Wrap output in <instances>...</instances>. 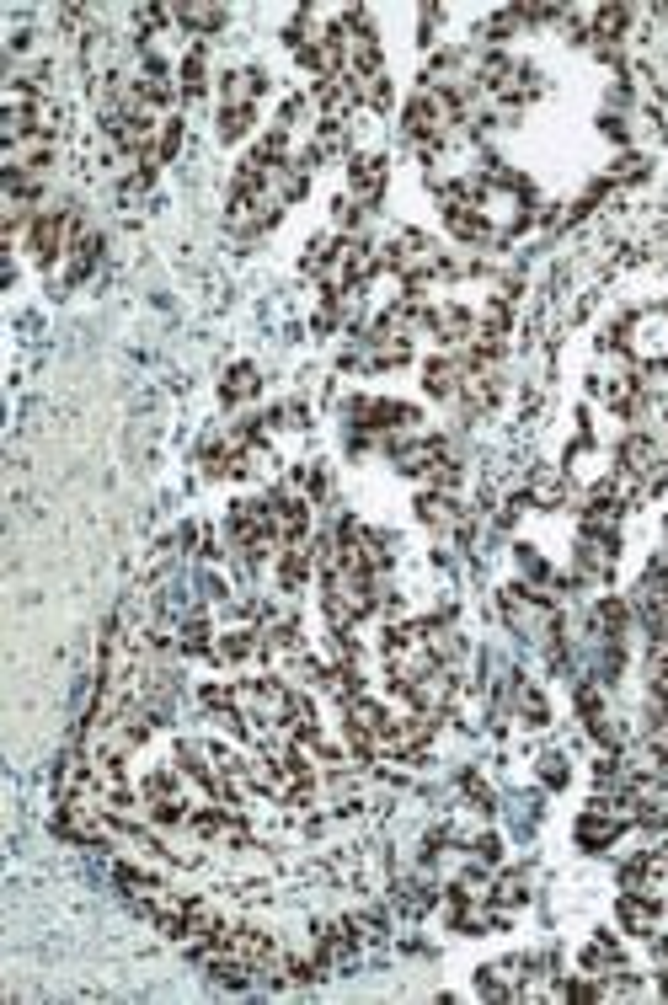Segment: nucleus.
Wrapping results in <instances>:
<instances>
[{"label": "nucleus", "mask_w": 668, "mask_h": 1005, "mask_svg": "<svg viewBox=\"0 0 668 1005\" xmlns=\"http://www.w3.org/2000/svg\"><path fill=\"white\" fill-rule=\"evenodd\" d=\"M620 925L636 936H652V925H658V899H647V893H626L620 899Z\"/></svg>", "instance_id": "nucleus-5"}, {"label": "nucleus", "mask_w": 668, "mask_h": 1005, "mask_svg": "<svg viewBox=\"0 0 668 1005\" xmlns=\"http://www.w3.org/2000/svg\"><path fill=\"white\" fill-rule=\"evenodd\" d=\"M177 653H188V658H214V642H209V621L204 615H188V621L177 626Z\"/></svg>", "instance_id": "nucleus-10"}, {"label": "nucleus", "mask_w": 668, "mask_h": 1005, "mask_svg": "<svg viewBox=\"0 0 668 1005\" xmlns=\"http://www.w3.org/2000/svg\"><path fill=\"white\" fill-rule=\"evenodd\" d=\"M209 65H204V49H188V59H182V70H177V86H182V97H204V81H209V75H204Z\"/></svg>", "instance_id": "nucleus-12"}, {"label": "nucleus", "mask_w": 668, "mask_h": 1005, "mask_svg": "<svg viewBox=\"0 0 668 1005\" xmlns=\"http://www.w3.org/2000/svg\"><path fill=\"white\" fill-rule=\"evenodd\" d=\"M524 893H530V888H524V877H519V872H503L487 899H492L497 909H514V904H524Z\"/></svg>", "instance_id": "nucleus-17"}, {"label": "nucleus", "mask_w": 668, "mask_h": 1005, "mask_svg": "<svg viewBox=\"0 0 668 1005\" xmlns=\"http://www.w3.org/2000/svg\"><path fill=\"white\" fill-rule=\"evenodd\" d=\"M257 385H262L257 369H252V364H236V369L220 380V396H225V401H246V396H257Z\"/></svg>", "instance_id": "nucleus-13"}, {"label": "nucleus", "mask_w": 668, "mask_h": 1005, "mask_svg": "<svg viewBox=\"0 0 668 1005\" xmlns=\"http://www.w3.org/2000/svg\"><path fill=\"white\" fill-rule=\"evenodd\" d=\"M343 246H348V241L316 236V241H310V252L300 257V268H305V273H326V262H332V257H343Z\"/></svg>", "instance_id": "nucleus-15"}, {"label": "nucleus", "mask_w": 668, "mask_h": 1005, "mask_svg": "<svg viewBox=\"0 0 668 1005\" xmlns=\"http://www.w3.org/2000/svg\"><path fill=\"white\" fill-rule=\"evenodd\" d=\"M177 145H182V118H166V123H161V139H155V166L172 161Z\"/></svg>", "instance_id": "nucleus-19"}, {"label": "nucleus", "mask_w": 668, "mask_h": 1005, "mask_svg": "<svg viewBox=\"0 0 668 1005\" xmlns=\"http://www.w3.org/2000/svg\"><path fill=\"white\" fill-rule=\"evenodd\" d=\"M417 514H423V524H433V530H455L460 503L449 498V492H423V498H417Z\"/></svg>", "instance_id": "nucleus-6"}, {"label": "nucleus", "mask_w": 668, "mask_h": 1005, "mask_svg": "<svg viewBox=\"0 0 668 1005\" xmlns=\"http://www.w3.org/2000/svg\"><path fill=\"white\" fill-rule=\"evenodd\" d=\"M620 968H626V952H620V941H615L610 931L588 941V952H583V973H594V979H610V973H620Z\"/></svg>", "instance_id": "nucleus-2"}, {"label": "nucleus", "mask_w": 668, "mask_h": 1005, "mask_svg": "<svg viewBox=\"0 0 668 1005\" xmlns=\"http://www.w3.org/2000/svg\"><path fill=\"white\" fill-rule=\"evenodd\" d=\"M519 717L530 722V728H546V722H551V711H546V695H540L535 685H524V679H519Z\"/></svg>", "instance_id": "nucleus-16"}, {"label": "nucleus", "mask_w": 668, "mask_h": 1005, "mask_svg": "<svg viewBox=\"0 0 668 1005\" xmlns=\"http://www.w3.org/2000/svg\"><path fill=\"white\" fill-rule=\"evenodd\" d=\"M182 27H198V33H214V27H225V11L220 6H172Z\"/></svg>", "instance_id": "nucleus-14"}, {"label": "nucleus", "mask_w": 668, "mask_h": 1005, "mask_svg": "<svg viewBox=\"0 0 668 1005\" xmlns=\"http://www.w3.org/2000/svg\"><path fill=\"white\" fill-rule=\"evenodd\" d=\"M252 118H257V107H220V139L230 145V139H241L246 129H252Z\"/></svg>", "instance_id": "nucleus-18"}, {"label": "nucleus", "mask_w": 668, "mask_h": 1005, "mask_svg": "<svg viewBox=\"0 0 668 1005\" xmlns=\"http://www.w3.org/2000/svg\"><path fill=\"white\" fill-rule=\"evenodd\" d=\"M540 781H546V786H567V760H562V754H540Z\"/></svg>", "instance_id": "nucleus-20"}, {"label": "nucleus", "mask_w": 668, "mask_h": 1005, "mask_svg": "<svg viewBox=\"0 0 668 1005\" xmlns=\"http://www.w3.org/2000/svg\"><path fill=\"white\" fill-rule=\"evenodd\" d=\"M305 583H310V551H289L284 546V556H278V589L300 594Z\"/></svg>", "instance_id": "nucleus-8"}, {"label": "nucleus", "mask_w": 668, "mask_h": 1005, "mask_svg": "<svg viewBox=\"0 0 668 1005\" xmlns=\"http://www.w3.org/2000/svg\"><path fill=\"white\" fill-rule=\"evenodd\" d=\"M620 466H626V476H652L658 471V444L652 439H626L620 444Z\"/></svg>", "instance_id": "nucleus-9"}, {"label": "nucleus", "mask_w": 668, "mask_h": 1005, "mask_svg": "<svg viewBox=\"0 0 668 1005\" xmlns=\"http://www.w3.org/2000/svg\"><path fill=\"white\" fill-rule=\"evenodd\" d=\"M423 385H428V396H455L460 385H465V369H460L455 359H428Z\"/></svg>", "instance_id": "nucleus-7"}, {"label": "nucleus", "mask_w": 668, "mask_h": 1005, "mask_svg": "<svg viewBox=\"0 0 668 1005\" xmlns=\"http://www.w3.org/2000/svg\"><path fill=\"white\" fill-rule=\"evenodd\" d=\"M348 188H353V204H380V193H385V161L380 156H353L348 161Z\"/></svg>", "instance_id": "nucleus-1"}, {"label": "nucleus", "mask_w": 668, "mask_h": 1005, "mask_svg": "<svg viewBox=\"0 0 668 1005\" xmlns=\"http://www.w3.org/2000/svg\"><path fill=\"white\" fill-rule=\"evenodd\" d=\"M530 503H535V508H562V503H567V482H562L556 471H535Z\"/></svg>", "instance_id": "nucleus-11"}, {"label": "nucleus", "mask_w": 668, "mask_h": 1005, "mask_svg": "<svg viewBox=\"0 0 668 1005\" xmlns=\"http://www.w3.org/2000/svg\"><path fill=\"white\" fill-rule=\"evenodd\" d=\"M433 327H439V343H471L476 316L465 311V305H444V311H433Z\"/></svg>", "instance_id": "nucleus-4"}, {"label": "nucleus", "mask_w": 668, "mask_h": 1005, "mask_svg": "<svg viewBox=\"0 0 668 1005\" xmlns=\"http://www.w3.org/2000/svg\"><path fill=\"white\" fill-rule=\"evenodd\" d=\"M642 861H647V877H652V883H663V877H668V845H652Z\"/></svg>", "instance_id": "nucleus-21"}, {"label": "nucleus", "mask_w": 668, "mask_h": 1005, "mask_svg": "<svg viewBox=\"0 0 668 1005\" xmlns=\"http://www.w3.org/2000/svg\"><path fill=\"white\" fill-rule=\"evenodd\" d=\"M257 653H268V642H262L252 626H236V631H225V637L214 642V658H220V663H246V658H257Z\"/></svg>", "instance_id": "nucleus-3"}]
</instances>
